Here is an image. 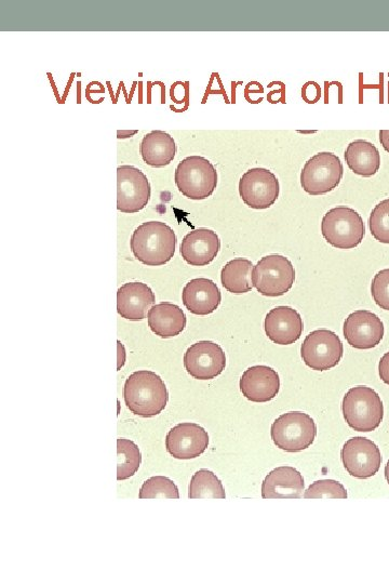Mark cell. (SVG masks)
Segmentation results:
<instances>
[{
  "label": "cell",
  "instance_id": "12",
  "mask_svg": "<svg viewBox=\"0 0 389 584\" xmlns=\"http://www.w3.org/2000/svg\"><path fill=\"white\" fill-rule=\"evenodd\" d=\"M344 468L358 480H367L381 468L382 455L377 444L366 437H353L348 440L341 453Z\"/></svg>",
  "mask_w": 389,
  "mask_h": 584
},
{
  "label": "cell",
  "instance_id": "16",
  "mask_svg": "<svg viewBox=\"0 0 389 584\" xmlns=\"http://www.w3.org/2000/svg\"><path fill=\"white\" fill-rule=\"evenodd\" d=\"M241 393L252 403H268L274 400L280 390L277 371L268 366L248 368L240 378Z\"/></svg>",
  "mask_w": 389,
  "mask_h": 584
},
{
  "label": "cell",
  "instance_id": "29",
  "mask_svg": "<svg viewBox=\"0 0 389 584\" xmlns=\"http://www.w3.org/2000/svg\"><path fill=\"white\" fill-rule=\"evenodd\" d=\"M372 236L382 244H389V198L374 207L369 218Z\"/></svg>",
  "mask_w": 389,
  "mask_h": 584
},
{
  "label": "cell",
  "instance_id": "21",
  "mask_svg": "<svg viewBox=\"0 0 389 584\" xmlns=\"http://www.w3.org/2000/svg\"><path fill=\"white\" fill-rule=\"evenodd\" d=\"M302 474L292 467H280L265 477L263 499H299L304 491Z\"/></svg>",
  "mask_w": 389,
  "mask_h": 584
},
{
  "label": "cell",
  "instance_id": "25",
  "mask_svg": "<svg viewBox=\"0 0 389 584\" xmlns=\"http://www.w3.org/2000/svg\"><path fill=\"white\" fill-rule=\"evenodd\" d=\"M252 274L253 263L248 259L237 258L225 264L221 272V282L232 294H247L253 288Z\"/></svg>",
  "mask_w": 389,
  "mask_h": 584
},
{
  "label": "cell",
  "instance_id": "10",
  "mask_svg": "<svg viewBox=\"0 0 389 584\" xmlns=\"http://www.w3.org/2000/svg\"><path fill=\"white\" fill-rule=\"evenodd\" d=\"M152 194L149 179L137 167L117 168V209L124 214H137L150 203Z\"/></svg>",
  "mask_w": 389,
  "mask_h": 584
},
{
  "label": "cell",
  "instance_id": "34",
  "mask_svg": "<svg viewBox=\"0 0 389 584\" xmlns=\"http://www.w3.org/2000/svg\"><path fill=\"white\" fill-rule=\"evenodd\" d=\"M380 142L383 146V149L389 153V130L380 131Z\"/></svg>",
  "mask_w": 389,
  "mask_h": 584
},
{
  "label": "cell",
  "instance_id": "31",
  "mask_svg": "<svg viewBox=\"0 0 389 584\" xmlns=\"http://www.w3.org/2000/svg\"><path fill=\"white\" fill-rule=\"evenodd\" d=\"M371 295L382 310L389 311V269L382 270L374 276Z\"/></svg>",
  "mask_w": 389,
  "mask_h": 584
},
{
  "label": "cell",
  "instance_id": "2",
  "mask_svg": "<svg viewBox=\"0 0 389 584\" xmlns=\"http://www.w3.org/2000/svg\"><path fill=\"white\" fill-rule=\"evenodd\" d=\"M177 242V235L169 225L150 221L133 232L130 247L133 256L147 267H162L176 254Z\"/></svg>",
  "mask_w": 389,
  "mask_h": 584
},
{
  "label": "cell",
  "instance_id": "4",
  "mask_svg": "<svg viewBox=\"0 0 389 584\" xmlns=\"http://www.w3.org/2000/svg\"><path fill=\"white\" fill-rule=\"evenodd\" d=\"M174 180L182 195L192 201H204L217 189L218 171L209 159L190 156L178 165Z\"/></svg>",
  "mask_w": 389,
  "mask_h": 584
},
{
  "label": "cell",
  "instance_id": "19",
  "mask_svg": "<svg viewBox=\"0 0 389 584\" xmlns=\"http://www.w3.org/2000/svg\"><path fill=\"white\" fill-rule=\"evenodd\" d=\"M155 302L153 290L143 283H128L117 291V312L131 322L143 321Z\"/></svg>",
  "mask_w": 389,
  "mask_h": 584
},
{
  "label": "cell",
  "instance_id": "8",
  "mask_svg": "<svg viewBox=\"0 0 389 584\" xmlns=\"http://www.w3.org/2000/svg\"><path fill=\"white\" fill-rule=\"evenodd\" d=\"M294 282V267L284 256H266L253 269L252 284L265 297L277 298L286 295Z\"/></svg>",
  "mask_w": 389,
  "mask_h": 584
},
{
  "label": "cell",
  "instance_id": "20",
  "mask_svg": "<svg viewBox=\"0 0 389 584\" xmlns=\"http://www.w3.org/2000/svg\"><path fill=\"white\" fill-rule=\"evenodd\" d=\"M182 301L192 314L206 316L218 310L222 295L217 284L208 278H195L184 287Z\"/></svg>",
  "mask_w": 389,
  "mask_h": 584
},
{
  "label": "cell",
  "instance_id": "23",
  "mask_svg": "<svg viewBox=\"0 0 389 584\" xmlns=\"http://www.w3.org/2000/svg\"><path fill=\"white\" fill-rule=\"evenodd\" d=\"M177 150L176 141L162 130H155L147 134L140 146L143 162L154 168L170 165L176 157Z\"/></svg>",
  "mask_w": 389,
  "mask_h": 584
},
{
  "label": "cell",
  "instance_id": "32",
  "mask_svg": "<svg viewBox=\"0 0 389 584\" xmlns=\"http://www.w3.org/2000/svg\"><path fill=\"white\" fill-rule=\"evenodd\" d=\"M321 96V90L317 83L310 82L307 83L302 89V98L305 102L314 104Z\"/></svg>",
  "mask_w": 389,
  "mask_h": 584
},
{
  "label": "cell",
  "instance_id": "30",
  "mask_svg": "<svg viewBox=\"0 0 389 584\" xmlns=\"http://www.w3.org/2000/svg\"><path fill=\"white\" fill-rule=\"evenodd\" d=\"M303 497L305 499H346L348 496L341 483L333 480H321L308 487Z\"/></svg>",
  "mask_w": 389,
  "mask_h": 584
},
{
  "label": "cell",
  "instance_id": "28",
  "mask_svg": "<svg viewBox=\"0 0 389 584\" xmlns=\"http://www.w3.org/2000/svg\"><path fill=\"white\" fill-rule=\"evenodd\" d=\"M140 499H179V488L166 476H153L143 483Z\"/></svg>",
  "mask_w": 389,
  "mask_h": 584
},
{
  "label": "cell",
  "instance_id": "26",
  "mask_svg": "<svg viewBox=\"0 0 389 584\" xmlns=\"http://www.w3.org/2000/svg\"><path fill=\"white\" fill-rule=\"evenodd\" d=\"M142 463L139 446L126 438L117 440V480L126 481L136 474Z\"/></svg>",
  "mask_w": 389,
  "mask_h": 584
},
{
  "label": "cell",
  "instance_id": "11",
  "mask_svg": "<svg viewBox=\"0 0 389 584\" xmlns=\"http://www.w3.org/2000/svg\"><path fill=\"white\" fill-rule=\"evenodd\" d=\"M280 185L272 171L252 168L239 181V195L250 208L263 210L272 207L279 197Z\"/></svg>",
  "mask_w": 389,
  "mask_h": 584
},
{
  "label": "cell",
  "instance_id": "14",
  "mask_svg": "<svg viewBox=\"0 0 389 584\" xmlns=\"http://www.w3.org/2000/svg\"><path fill=\"white\" fill-rule=\"evenodd\" d=\"M384 324L378 315L359 310L348 315L344 322L343 334L348 344L357 350H371L384 338Z\"/></svg>",
  "mask_w": 389,
  "mask_h": 584
},
{
  "label": "cell",
  "instance_id": "3",
  "mask_svg": "<svg viewBox=\"0 0 389 584\" xmlns=\"http://www.w3.org/2000/svg\"><path fill=\"white\" fill-rule=\"evenodd\" d=\"M343 416L353 430L372 432L384 418V405L380 395L368 387H356L348 391L342 403Z\"/></svg>",
  "mask_w": 389,
  "mask_h": 584
},
{
  "label": "cell",
  "instance_id": "5",
  "mask_svg": "<svg viewBox=\"0 0 389 584\" xmlns=\"http://www.w3.org/2000/svg\"><path fill=\"white\" fill-rule=\"evenodd\" d=\"M321 234L334 248L354 249L364 241L366 227L355 209L340 206L327 212L321 222Z\"/></svg>",
  "mask_w": 389,
  "mask_h": 584
},
{
  "label": "cell",
  "instance_id": "1",
  "mask_svg": "<svg viewBox=\"0 0 389 584\" xmlns=\"http://www.w3.org/2000/svg\"><path fill=\"white\" fill-rule=\"evenodd\" d=\"M124 400L132 414L153 418L166 409L169 392L164 380L153 371L139 370L127 379Z\"/></svg>",
  "mask_w": 389,
  "mask_h": 584
},
{
  "label": "cell",
  "instance_id": "27",
  "mask_svg": "<svg viewBox=\"0 0 389 584\" xmlns=\"http://www.w3.org/2000/svg\"><path fill=\"white\" fill-rule=\"evenodd\" d=\"M190 499H225L222 482L213 472L203 469L196 472L189 488Z\"/></svg>",
  "mask_w": 389,
  "mask_h": 584
},
{
  "label": "cell",
  "instance_id": "6",
  "mask_svg": "<svg viewBox=\"0 0 389 584\" xmlns=\"http://www.w3.org/2000/svg\"><path fill=\"white\" fill-rule=\"evenodd\" d=\"M274 444L287 453L310 448L317 436L314 419L301 411H290L275 420L271 429Z\"/></svg>",
  "mask_w": 389,
  "mask_h": 584
},
{
  "label": "cell",
  "instance_id": "24",
  "mask_svg": "<svg viewBox=\"0 0 389 584\" xmlns=\"http://www.w3.org/2000/svg\"><path fill=\"white\" fill-rule=\"evenodd\" d=\"M345 161L355 175L370 178L378 174L381 168V154L373 143L356 140L348 144Z\"/></svg>",
  "mask_w": 389,
  "mask_h": 584
},
{
  "label": "cell",
  "instance_id": "18",
  "mask_svg": "<svg viewBox=\"0 0 389 584\" xmlns=\"http://www.w3.org/2000/svg\"><path fill=\"white\" fill-rule=\"evenodd\" d=\"M265 333L268 339L279 345L297 342L304 330L302 316L290 307H277L265 317Z\"/></svg>",
  "mask_w": 389,
  "mask_h": 584
},
{
  "label": "cell",
  "instance_id": "33",
  "mask_svg": "<svg viewBox=\"0 0 389 584\" xmlns=\"http://www.w3.org/2000/svg\"><path fill=\"white\" fill-rule=\"evenodd\" d=\"M379 374L381 380L389 386V352L385 353L379 364Z\"/></svg>",
  "mask_w": 389,
  "mask_h": 584
},
{
  "label": "cell",
  "instance_id": "15",
  "mask_svg": "<svg viewBox=\"0 0 389 584\" xmlns=\"http://www.w3.org/2000/svg\"><path fill=\"white\" fill-rule=\"evenodd\" d=\"M209 446V434L199 424L180 423L166 437L168 453L178 460H191L203 455Z\"/></svg>",
  "mask_w": 389,
  "mask_h": 584
},
{
  "label": "cell",
  "instance_id": "17",
  "mask_svg": "<svg viewBox=\"0 0 389 584\" xmlns=\"http://www.w3.org/2000/svg\"><path fill=\"white\" fill-rule=\"evenodd\" d=\"M220 249L221 241L218 234L201 228L183 238L180 254L183 260L192 267H206L217 258Z\"/></svg>",
  "mask_w": 389,
  "mask_h": 584
},
{
  "label": "cell",
  "instance_id": "35",
  "mask_svg": "<svg viewBox=\"0 0 389 584\" xmlns=\"http://www.w3.org/2000/svg\"><path fill=\"white\" fill-rule=\"evenodd\" d=\"M385 477H386V481L389 485V460H388L386 467H385Z\"/></svg>",
  "mask_w": 389,
  "mask_h": 584
},
{
  "label": "cell",
  "instance_id": "9",
  "mask_svg": "<svg viewBox=\"0 0 389 584\" xmlns=\"http://www.w3.org/2000/svg\"><path fill=\"white\" fill-rule=\"evenodd\" d=\"M344 354L339 336L328 329H318L308 335L301 348L302 360L316 371H327L338 366Z\"/></svg>",
  "mask_w": 389,
  "mask_h": 584
},
{
  "label": "cell",
  "instance_id": "22",
  "mask_svg": "<svg viewBox=\"0 0 389 584\" xmlns=\"http://www.w3.org/2000/svg\"><path fill=\"white\" fill-rule=\"evenodd\" d=\"M147 318L153 333L163 339L179 336L187 323L183 310L177 304L169 302L154 305Z\"/></svg>",
  "mask_w": 389,
  "mask_h": 584
},
{
  "label": "cell",
  "instance_id": "7",
  "mask_svg": "<svg viewBox=\"0 0 389 584\" xmlns=\"http://www.w3.org/2000/svg\"><path fill=\"white\" fill-rule=\"evenodd\" d=\"M344 167L338 155L321 152L308 159L301 172V185L310 195H325L339 187Z\"/></svg>",
  "mask_w": 389,
  "mask_h": 584
},
{
  "label": "cell",
  "instance_id": "13",
  "mask_svg": "<svg viewBox=\"0 0 389 584\" xmlns=\"http://www.w3.org/2000/svg\"><path fill=\"white\" fill-rule=\"evenodd\" d=\"M184 367L194 379H216L226 367V356L219 344L199 341L185 352Z\"/></svg>",
  "mask_w": 389,
  "mask_h": 584
}]
</instances>
